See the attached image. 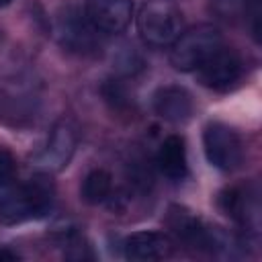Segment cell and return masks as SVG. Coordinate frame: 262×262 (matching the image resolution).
I'll use <instances>...</instances> for the list:
<instances>
[{
  "instance_id": "obj_1",
  "label": "cell",
  "mask_w": 262,
  "mask_h": 262,
  "mask_svg": "<svg viewBox=\"0 0 262 262\" xmlns=\"http://www.w3.org/2000/svg\"><path fill=\"white\" fill-rule=\"evenodd\" d=\"M55 205V186L47 172H39L20 186L0 188V223L16 225L29 219H43Z\"/></svg>"
},
{
  "instance_id": "obj_2",
  "label": "cell",
  "mask_w": 262,
  "mask_h": 262,
  "mask_svg": "<svg viewBox=\"0 0 262 262\" xmlns=\"http://www.w3.org/2000/svg\"><path fill=\"white\" fill-rule=\"evenodd\" d=\"M184 31V16L172 0H147L137 12V33L151 47H168Z\"/></svg>"
},
{
  "instance_id": "obj_3",
  "label": "cell",
  "mask_w": 262,
  "mask_h": 262,
  "mask_svg": "<svg viewBox=\"0 0 262 262\" xmlns=\"http://www.w3.org/2000/svg\"><path fill=\"white\" fill-rule=\"evenodd\" d=\"M221 45L223 35L215 25H194L182 31L170 45V63L178 72H196Z\"/></svg>"
},
{
  "instance_id": "obj_4",
  "label": "cell",
  "mask_w": 262,
  "mask_h": 262,
  "mask_svg": "<svg viewBox=\"0 0 262 262\" xmlns=\"http://www.w3.org/2000/svg\"><path fill=\"white\" fill-rule=\"evenodd\" d=\"M203 149L207 162L221 172H233L244 160V143L239 135L229 125L219 121H213L205 127Z\"/></svg>"
},
{
  "instance_id": "obj_5",
  "label": "cell",
  "mask_w": 262,
  "mask_h": 262,
  "mask_svg": "<svg viewBox=\"0 0 262 262\" xmlns=\"http://www.w3.org/2000/svg\"><path fill=\"white\" fill-rule=\"evenodd\" d=\"M76 145H78V129H76V125L70 119H61L51 127L45 143L35 154V158H33L35 166L41 172H47V174L59 172L72 160V156L76 151Z\"/></svg>"
},
{
  "instance_id": "obj_6",
  "label": "cell",
  "mask_w": 262,
  "mask_h": 262,
  "mask_svg": "<svg viewBox=\"0 0 262 262\" xmlns=\"http://www.w3.org/2000/svg\"><path fill=\"white\" fill-rule=\"evenodd\" d=\"M242 74H244V61H242L239 53L225 45H221L196 70L201 84L211 90H219V92L231 88L242 78Z\"/></svg>"
},
{
  "instance_id": "obj_7",
  "label": "cell",
  "mask_w": 262,
  "mask_h": 262,
  "mask_svg": "<svg viewBox=\"0 0 262 262\" xmlns=\"http://www.w3.org/2000/svg\"><path fill=\"white\" fill-rule=\"evenodd\" d=\"M59 43L76 53H90L98 47V31L90 25L84 12L78 8H66L55 23Z\"/></svg>"
},
{
  "instance_id": "obj_8",
  "label": "cell",
  "mask_w": 262,
  "mask_h": 262,
  "mask_svg": "<svg viewBox=\"0 0 262 262\" xmlns=\"http://www.w3.org/2000/svg\"><path fill=\"white\" fill-rule=\"evenodd\" d=\"M84 14L102 35L121 33L133 14V0H86Z\"/></svg>"
},
{
  "instance_id": "obj_9",
  "label": "cell",
  "mask_w": 262,
  "mask_h": 262,
  "mask_svg": "<svg viewBox=\"0 0 262 262\" xmlns=\"http://www.w3.org/2000/svg\"><path fill=\"white\" fill-rule=\"evenodd\" d=\"M125 258L133 262H156L170 258L174 252V242L168 233L156 231V229H145V231H135L127 235L125 244Z\"/></svg>"
},
{
  "instance_id": "obj_10",
  "label": "cell",
  "mask_w": 262,
  "mask_h": 262,
  "mask_svg": "<svg viewBox=\"0 0 262 262\" xmlns=\"http://www.w3.org/2000/svg\"><path fill=\"white\" fill-rule=\"evenodd\" d=\"M154 111L160 119L172 125L186 123L194 113L192 94L180 84H166L160 86L154 94Z\"/></svg>"
},
{
  "instance_id": "obj_11",
  "label": "cell",
  "mask_w": 262,
  "mask_h": 262,
  "mask_svg": "<svg viewBox=\"0 0 262 262\" xmlns=\"http://www.w3.org/2000/svg\"><path fill=\"white\" fill-rule=\"evenodd\" d=\"M158 168L160 172L168 178V180H182L186 176L188 164H186V147H184V139L180 135H168L160 149H158Z\"/></svg>"
},
{
  "instance_id": "obj_12",
  "label": "cell",
  "mask_w": 262,
  "mask_h": 262,
  "mask_svg": "<svg viewBox=\"0 0 262 262\" xmlns=\"http://www.w3.org/2000/svg\"><path fill=\"white\" fill-rule=\"evenodd\" d=\"M219 205L223 209L225 215H229L233 221L250 227L252 223L256 225V219H258V207L250 201L248 192L242 190V188H227L221 196H219Z\"/></svg>"
},
{
  "instance_id": "obj_13",
  "label": "cell",
  "mask_w": 262,
  "mask_h": 262,
  "mask_svg": "<svg viewBox=\"0 0 262 262\" xmlns=\"http://www.w3.org/2000/svg\"><path fill=\"white\" fill-rule=\"evenodd\" d=\"M82 199L88 205H100L104 203L113 192V176L104 168H94L84 176L82 182Z\"/></svg>"
},
{
  "instance_id": "obj_14",
  "label": "cell",
  "mask_w": 262,
  "mask_h": 262,
  "mask_svg": "<svg viewBox=\"0 0 262 262\" xmlns=\"http://www.w3.org/2000/svg\"><path fill=\"white\" fill-rule=\"evenodd\" d=\"M250 0H209V10L215 18L235 25L246 20Z\"/></svg>"
},
{
  "instance_id": "obj_15",
  "label": "cell",
  "mask_w": 262,
  "mask_h": 262,
  "mask_svg": "<svg viewBox=\"0 0 262 262\" xmlns=\"http://www.w3.org/2000/svg\"><path fill=\"white\" fill-rule=\"evenodd\" d=\"M14 176H16V160L8 147L0 145V188L14 184Z\"/></svg>"
},
{
  "instance_id": "obj_16",
  "label": "cell",
  "mask_w": 262,
  "mask_h": 262,
  "mask_svg": "<svg viewBox=\"0 0 262 262\" xmlns=\"http://www.w3.org/2000/svg\"><path fill=\"white\" fill-rule=\"evenodd\" d=\"M16 260H18V254L16 252L6 250V248L0 250V262H16Z\"/></svg>"
},
{
  "instance_id": "obj_17",
  "label": "cell",
  "mask_w": 262,
  "mask_h": 262,
  "mask_svg": "<svg viewBox=\"0 0 262 262\" xmlns=\"http://www.w3.org/2000/svg\"><path fill=\"white\" fill-rule=\"evenodd\" d=\"M10 0H0V6H4V4H8Z\"/></svg>"
}]
</instances>
